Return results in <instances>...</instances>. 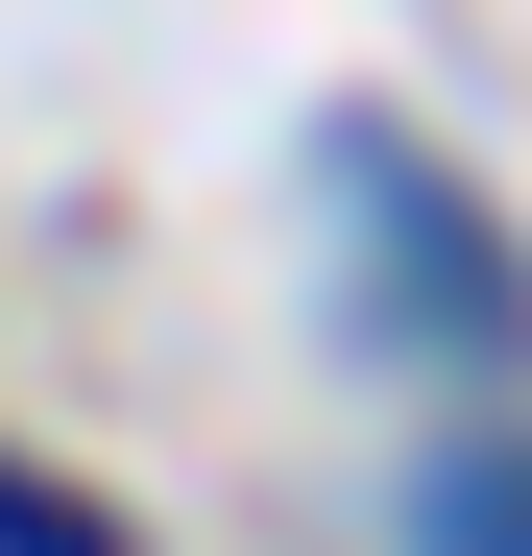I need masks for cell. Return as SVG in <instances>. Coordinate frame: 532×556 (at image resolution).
Here are the masks:
<instances>
[{"label": "cell", "instance_id": "6da1fadb", "mask_svg": "<svg viewBox=\"0 0 532 556\" xmlns=\"http://www.w3.org/2000/svg\"><path fill=\"white\" fill-rule=\"evenodd\" d=\"M339 218H364L388 242V339H435V363H484V339H532V291H508V242L460 218V194H435V146H339Z\"/></svg>", "mask_w": 532, "mask_h": 556}, {"label": "cell", "instance_id": "7a4b0ae2", "mask_svg": "<svg viewBox=\"0 0 532 556\" xmlns=\"http://www.w3.org/2000/svg\"><path fill=\"white\" fill-rule=\"evenodd\" d=\"M411 532H435V556H532V435L435 459V484H411Z\"/></svg>", "mask_w": 532, "mask_h": 556}, {"label": "cell", "instance_id": "3957f363", "mask_svg": "<svg viewBox=\"0 0 532 556\" xmlns=\"http://www.w3.org/2000/svg\"><path fill=\"white\" fill-rule=\"evenodd\" d=\"M0 556H122V508H73V484H25V459H0Z\"/></svg>", "mask_w": 532, "mask_h": 556}]
</instances>
